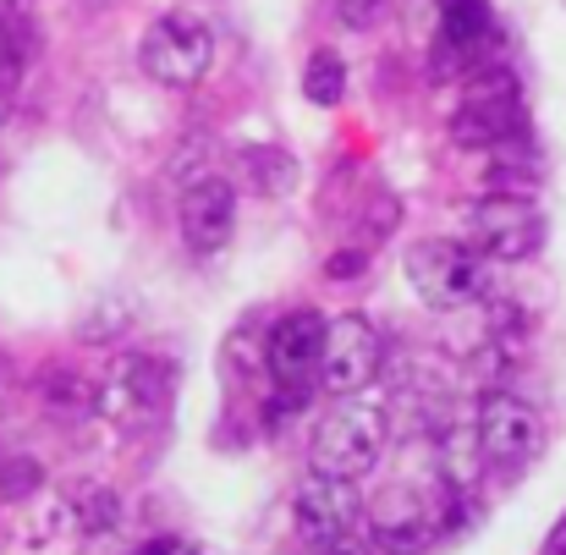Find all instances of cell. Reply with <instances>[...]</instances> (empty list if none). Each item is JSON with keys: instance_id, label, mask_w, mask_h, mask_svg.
<instances>
[{"instance_id": "obj_18", "label": "cell", "mask_w": 566, "mask_h": 555, "mask_svg": "<svg viewBox=\"0 0 566 555\" xmlns=\"http://www.w3.org/2000/svg\"><path fill=\"white\" fill-rule=\"evenodd\" d=\"M77 517H83V528H88V534H105V528L122 517V506H116V495H111V490H94V495H88V506H77Z\"/></svg>"}, {"instance_id": "obj_15", "label": "cell", "mask_w": 566, "mask_h": 555, "mask_svg": "<svg viewBox=\"0 0 566 555\" xmlns=\"http://www.w3.org/2000/svg\"><path fill=\"white\" fill-rule=\"evenodd\" d=\"M347 94V61L336 50H314L303 66V100L308 105H342Z\"/></svg>"}, {"instance_id": "obj_25", "label": "cell", "mask_w": 566, "mask_h": 555, "mask_svg": "<svg viewBox=\"0 0 566 555\" xmlns=\"http://www.w3.org/2000/svg\"><path fill=\"white\" fill-rule=\"evenodd\" d=\"M0 127H6V94H0Z\"/></svg>"}, {"instance_id": "obj_5", "label": "cell", "mask_w": 566, "mask_h": 555, "mask_svg": "<svg viewBox=\"0 0 566 555\" xmlns=\"http://www.w3.org/2000/svg\"><path fill=\"white\" fill-rule=\"evenodd\" d=\"M468 226H473V248L501 264L534 259L545 242V209L534 203V192H490L468 209Z\"/></svg>"}, {"instance_id": "obj_10", "label": "cell", "mask_w": 566, "mask_h": 555, "mask_svg": "<svg viewBox=\"0 0 566 555\" xmlns=\"http://www.w3.org/2000/svg\"><path fill=\"white\" fill-rule=\"evenodd\" d=\"M94 407L116 423V429H144L160 418L166 407V369L144 353H127L116 358V369L94 385Z\"/></svg>"}, {"instance_id": "obj_2", "label": "cell", "mask_w": 566, "mask_h": 555, "mask_svg": "<svg viewBox=\"0 0 566 555\" xmlns=\"http://www.w3.org/2000/svg\"><path fill=\"white\" fill-rule=\"evenodd\" d=\"M407 281L429 308H468L490 297V259L473 242H412L407 248Z\"/></svg>"}, {"instance_id": "obj_12", "label": "cell", "mask_w": 566, "mask_h": 555, "mask_svg": "<svg viewBox=\"0 0 566 555\" xmlns=\"http://www.w3.org/2000/svg\"><path fill=\"white\" fill-rule=\"evenodd\" d=\"M484 473V446H479V423L473 418H451L440 429V484L451 495H468Z\"/></svg>"}, {"instance_id": "obj_26", "label": "cell", "mask_w": 566, "mask_h": 555, "mask_svg": "<svg viewBox=\"0 0 566 555\" xmlns=\"http://www.w3.org/2000/svg\"><path fill=\"white\" fill-rule=\"evenodd\" d=\"M0 401H6V374H0Z\"/></svg>"}, {"instance_id": "obj_11", "label": "cell", "mask_w": 566, "mask_h": 555, "mask_svg": "<svg viewBox=\"0 0 566 555\" xmlns=\"http://www.w3.org/2000/svg\"><path fill=\"white\" fill-rule=\"evenodd\" d=\"M237 231V187L226 177H198V182L182 187V237L198 259L220 253Z\"/></svg>"}, {"instance_id": "obj_9", "label": "cell", "mask_w": 566, "mask_h": 555, "mask_svg": "<svg viewBox=\"0 0 566 555\" xmlns=\"http://www.w3.org/2000/svg\"><path fill=\"white\" fill-rule=\"evenodd\" d=\"M358 517H364V501L353 490V479H325L314 473L297 495H292V528L308 551L319 545H342L358 534Z\"/></svg>"}, {"instance_id": "obj_19", "label": "cell", "mask_w": 566, "mask_h": 555, "mask_svg": "<svg viewBox=\"0 0 566 555\" xmlns=\"http://www.w3.org/2000/svg\"><path fill=\"white\" fill-rule=\"evenodd\" d=\"M336 6H342V22H347V28H375L379 11H385L390 0H336Z\"/></svg>"}, {"instance_id": "obj_1", "label": "cell", "mask_w": 566, "mask_h": 555, "mask_svg": "<svg viewBox=\"0 0 566 555\" xmlns=\"http://www.w3.org/2000/svg\"><path fill=\"white\" fill-rule=\"evenodd\" d=\"M385 440H390L385 407L342 396V401L319 418L314 446H308V462H314V473H325V479H353V484H358L379 457H385Z\"/></svg>"}, {"instance_id": "obj_8", "label": "cell", "mask_w": 566, "mask_h": 555, "mask_svg": "<svg viewBox=\"0 0 566 555\" xmlns=\"http://www.w3.org/2000/svg\"><path fill=\"white\" fill-rule=\"evenodd\" d=\"M319 353H325V314L292 308L270 325L264 364L275 374V385L286 390V401H303L308 385H319Z\"/></svg>"}, {"instance_id": "obj_17", "label": "cell", "mask_w": 566, "mask_h": 555, "mask_svg": "<svg viewBox=\"0 0 566 555\" xmlns=\"http://www.w3.org/2000/svg\"><path fill=\"white\" fill-rule=\"evenodd\" d=\"M539 160H512V155H501L495 166H490V187L495 192H534L539 187Z\"/></svg>"}, {"instance_id": "obj_6", "label": "cell", "mask_w": 566, "mask_h": 555, "mask_svg": "<svg viewBox=\"0 0 566 555\" xmlns=\"http://www.w3.org/2000/svg\"><path fill=\"white\" fill-rule=\"evenodd\" d=\"M473 423H479L484 462H495V468H512L517 473V468H528L545 451V418H539V407L523 401V396H512V390H484Z\"/></svg>"}, {"instance_id": "obj_22", "label": "cell", "mask_w": 566, "mask_h": 555, "mask_svg": "<svg viewBox=\"0 0 566 555\" xmlns=\"http://www.w3.org/2000/svg\"><path fill=\"white\" fill-rule=\"evenodd\" d=\"M325 270H331V275H358V270H364V253H336Z\"/></svg>"}, {"instance_id": "obj_21", "label": "cell", "mask_w": 566, "mask_h": 555, "mask_svg": "<svg viewBox=\"0 0 566 555\" xmlns=\"http://www.w3.org/2000/svg\"><path fill=\"white\" fill-rule=\"evenodd\" d=\"M133 555H198V545H188V540H149V545H138Z\"/></svg>"}, {"instance_id": "obj_3", "label": "cell", "mask_w": 566, "mask_h": 555, "mask_svg": "<svg viewBox=\"0 0 566 555\" xmlns=\"http://www.w3.org/2000/svg\"><path fill=\"white\" fill-rule=\"evenodd\" d=\"M138 61H144V72H149L155 83L192 88V83H203L209 66H214V33H209V22L192 17V11H160V17L149 22L144 44H138Z\"/></svg>"}, {"instance_id": "obj_7", "label": "cell", "mask_w": 566, "mask_h": 555, "mask_svg": "<svg viewBox=\"0 0 566 555\" xmlns=\"http://www.w3.org/2000/svg\"><path fill=\"white\" fill-rule=\"evenodd\" d=\"M385 369V342L364 314L325 320V353H319V385L331 396H358Z\"/></svg>"}, {"instance_id": "obj_14", "label": "cell", "mask_w": 566, "mask_h": 555, "mask_svg": "<svg viewBox=\"0 0 566 555\" xmlns=\"http://www.w3.org/2000/svg\"><path fill=\"white\" fill-rule=\"evenodd\" d=\"M33 50H39V39H33L28 17L22 11H0V94H11L28 77Z\"/></svg>"}, {"instance_id": "obj_24", "label": "cell", "mask_w": 566, "mask_h": 555, "mask_svg": "<svg viewBox=\"0 0 566 555\" xmlns=\"http://www.w3.org/2000/svg\"><path fill=\"white\" fill-rule=\"evenodd\" d=\"M0 11H28V0H0Z\"/></svg>"}, {"instance_id": "obj_23", "label": "cell", "mask_w": 566, "mask_h": 555, "mask_svg": "<svg viewBox=\"0 0 566 555\" xmlns=\"http://www.w3.org/2000/svg\"><path fill=\"white\" fill-rule=\"evenodd\" d=\"M539 555H566V517L551 528V540H545V551H539Z\"/></svg>"}, {"instance_id": "obj_4", "label": "cell", "mask_w": 566, "mask_h": 555, "mask_svg": "<svg viewBox=\"0 0 566 555\" xmlns=\"http://www.w3.org/2000/svg\"><path fill=\"white\" fill-rule=\"evenodd\" d=\"M523 133V100L506 72L468 77L462 105L451 111V144L457 149H506Z\"/></svg>"}, {"instance_id": "obj_16", "label": "cell", "mask_w": 566, "mask_h": 555, "mask_svg": "<svg viewBox=\"0 0 566 555\" xmlns=\"http://www.w3.org/2000/svg\"><path fill=\"white\" fill-rule=\"evenodd\" d=\"M39 390H44V407H50L55 418H77L83 407H94V385L77 379L72 369H44Z\"/></svg>"}, {"instance_id": "obj_20", "label": "cell", "mask_w": 566, "mask_h": 555, "mask_svg": "<svg viewBox=\"0 0 566 555\" xmlns=\"http://www.w3.org/2000/svg\"><path fill=\"white\" fill-rule=\"evenodd\" d=\"M33 484H39V468H33L28 457H17V468H6V473H0V490H6L11 501H17V495H28Z\"/></svg>"}, {"instance_id": "obj_13", "label": "cell", "mask_w": 566, "mask_h": 555, "mask_svg": "<svg viewBox=\"0 0 566 555\" xmlns=\"http://www.w3.org/2000/svg\"><path fill=\"white\" fill-rule=\"evenodd\" d=\"M440 44H451L457 55H468V61H479V44L495 33L490 28V6L484 0H446L440 6Z\"/></svg>"}]
</instances>
